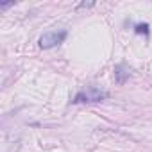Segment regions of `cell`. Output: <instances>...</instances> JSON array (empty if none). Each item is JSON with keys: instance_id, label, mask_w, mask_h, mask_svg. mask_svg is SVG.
<instances>
[{"instance_id": "cell-1", "label": "cell", "mask_w": 152, "mask_h": 152, "mask_svg": "<svg viewBox=\"0 0 152 152\" xmlns=\"http://www.w3.org/2000/svg\"><path fill=\"white\" fill-rule=\"evenodd\" d=\"M104 99H107V93H106V91H102V90H99V88H95V86H90V88L79 91L72 102H73V104H83V102H100V100H104Z\"/></svg>"}, {"instance_id": "cell-2", "label": "cell", "mask_w": 152, "mask_h": 152, "mask_svg": "<svg viewBox=\"0 0 152 152\" xmlns=\"http://www.w3.org/2000/svg\"><path fill=\"white\" fill-rule=\"evenodd\" d=\"M64 39H66V31H50L39 38V47L41 48H54V47L61 45Z\"/></svg>"}, {"instance_id": "cell-3", "label": "cell", "mask_w": 152, "mask_h": 152, "mask_svg": "<svg viewBox=\"0 0 152 152\" xmlns=\"http://www.w3.org/2000/svg\"><path fill=\"white\" fill-rule=\"evenodd\" d=\"M129 75H131V70H129L127 64L120 63V64L115 66V77H116V83H118V84H124V83L129 79Z\"/></svg>"}, {"instance_id": "cell-4", "label": "cell", "mask_w": 152, "mask_h": 152, "mask_svg": "<svg viewBox=\"0 0 152 152\" xmlns=\"http://www.w3.org/2000/svg\"><path fill=\"white\" fill-rule=\"evenodd\" d=\"M134 32H136V34H145V36H148V23H136Z\"/></svg>"}, {"instance_id": "cell-5", "label": "cell", "mask_w": 152, "mask_h": 152, "mask_svg": "<svg viewBox=\"0 0 152 152\" xmlns=\"http://www.w3.org/2000/svg\"><path fill=\"white\" fill-rule=\"evenodd\" d=\"M15 6V2H6V4H0V7H11Z\"/></svg>"}]
</instances>
